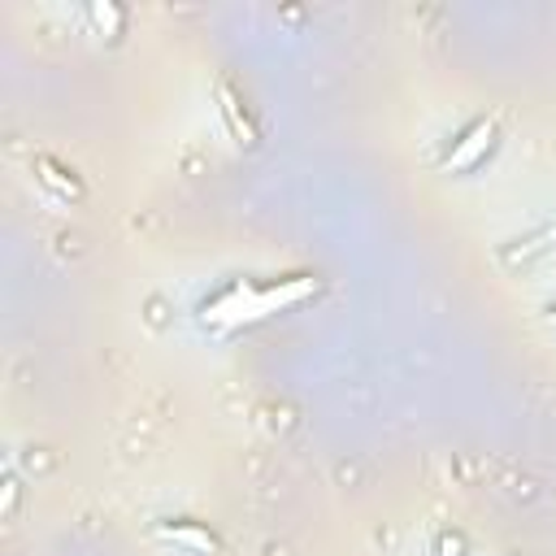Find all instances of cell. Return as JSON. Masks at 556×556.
<instances>
[{
	"mask_svg": "<svg viewBox=\"0 0 556 556\" xmlns=\"http://www.w3.org/2000/svg\"><path fill=\"white\" fill-rule=\"evenodd\" d=\"M317 291V278H287L278 287H230L222 300L204 304V321L213 326H243V321H261L278 308L300 304L304 295Z\"/></svg>",
	"mask_w": 556,
	"mask_h": 556,
	"instance_id": "obj_1",
	"label": "cell"
},
{
	"mask_svg": "<svg viewBox=\"0 0 556 556\" xmlns=\"http://www.w3.org/2000/svg\"><path fill=\"white\" fill-rule=\"evenodd\" d=\"M491 139H495V122L491 117H482V122H473L460 139H456V148L447 152V161H443V169L447 174H460V169H469L486 148H491Z\"/></svg>",
	"mask_w": 556,
	"mask_h": 556,
	"instance_id": "obj_2",
	"label": "cell"
},
{
	"mask_svg": "<svg viewBox=\"0 0 556 556\" xmlns=\"http://www.w3.org/2000/svg\"><path fill=\"white\" fill-rule=\"evenodd\" d=\"M217 109H222V117H226V126L235 130V139L239 143H256V126L248 122V113H243V104H239V96L226 87V83H217Z\"/></svg>",
	"mask_w": 556,
	"mask_h": 556,
	"instance_id": "obj_3",
	"label": "cell"
},
{
	"mask_svg": "<svg viewBox=\"0 0 556 556\" xmlns=\"http://www.w3.org/2000/svg\"><path fill=\"white\" fill-rule=\"evenodd\" d=\"M161 534L187 552H200V556H217V539L208 530H200L195 521H174V526H161Z\"/></svg>",
	"mask_w": 556,
	"mask_h": 556,
	"instance_id": "obj_4",
	"label": "cell"
},
{
	"mask_svg": "<svg viewBox=\"0 0 556 556\" xmlns=\"http://www.w3.org/2000/svg\"><path fill=\"white\" fill-rule=\"evenodd\" d=\"M35 174H39V182H43V187H52L61 200H78V195H83V187H78L61 165H52L48 156H39V161H35Z\"/></svg>",
	"mask_w": 556,
	"mask_h": 556,
	"instance_id": "obj_5",
	"label": "cell"
},
{
	"mask_svg": "<svg viewBox=\"0 0 556 556\" xmlns=\"http://www.w3.org/2000/svg\"><path fill=\"white\" fill-rule=\"evenodd\" d=\"M91 17H96V26H100L104 35H122V9H117V4L96 0V4H91Z\"/></svg>",
	"mask_w": 556,
	"mask_h": 556,
	"instance_id": "obj_6",
	"label": "cell"
},
{
	"mask_svg": "<svg viewBox=\"0 0 556 556\" xmlns=\"http://www.w3.org/2000/svg\"><path fill=\"white\" fill-rule=\"evenodd\" d=\"M552 321H556V308H552Z\"/></svg>",
	"mask_w": 556,
	"mask_h": 556,
	"instance_id": "obj_7",
	"label": "cell"
}]
</instances>
